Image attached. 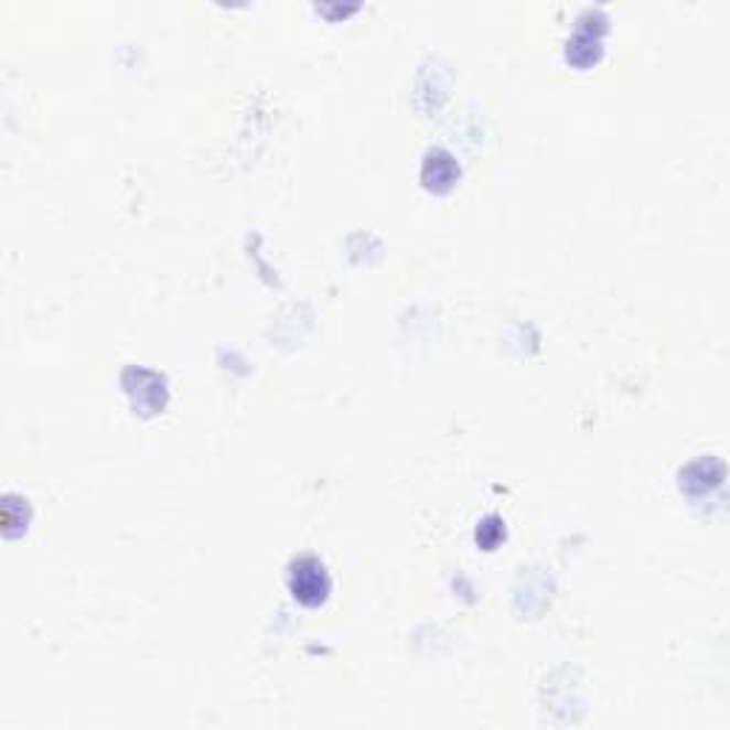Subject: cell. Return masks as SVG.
I'll use <instances>...</instances> for the list:
<instances>
[{
	"label": "cell",
	"mask_w": 730,
	"mask_h": 730,
	"mask_svg": "<svg viewBox=\"0 0 730 730\" xmlns=\"http://www.w3.org/2000/svg\"><path fill=\"white\" fill-rule=\"evenodd\" d=\"M457 178H460V165L454 163L451 154L442 152V149L428 152L426 163H422V183H426V189L442 194L454 186Z\"/></svg>",
	"instance_id": "2"
},
{
	"label": "cell",
	"mask_w": 730,
	"mask_h": 730,
	"mask_svg": "<svg viewBox=\"0 0 730 730\" xmlns=\"http://www.w3.org/2000/svg\"><path fill=\"white\" fill-rule=\"evenodd\" d=\"M286 586H289V593L303 608H320L329 600L331 577L318 557L305 554V557H297L289 566Z\"/></svg>",
	"instance_id": "1"
}]
</instances>
